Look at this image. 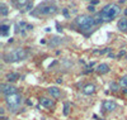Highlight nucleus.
I'll list each match as a JSON object with an SVG mask.
<instances>
[{"label": "nucleus", "instance_id": "9d476101", "mask_svg": "<svg viewBox=\"0 0 127 120\" xmlns=\"http://www.w3.org/2000/svg\"><path fill=\"white\" fill-rule=\"evenodd\" d=\"M48 94L54 97V99H59V97L61 96V91L59 87H50L48 89Z\"/></svg>", "mask_w": 127, "mask_h": 120}, {"label": "nucleus", "instance_id": "6e6552de", "mask_svg": "<svg viewBox=\"0 0 127 120\" xmlns=\"http://www.w3.org/2000/svg\"><path fill=\"white\" fill-rule=\"evenodd\" d=\"M109 66L107 63H102V64H99V66L97 67V72L98 73H100V75H105V73H108L109 72Z\"/></svg>", "mask_w": 127, "mask_h": 120}, {"label": "nucleus", "instance_id": "f257e3e1", "mask_svg": "<svg viewBox=\"0 0 127 120\" xmlns=\"http://www.w3.org/2000/svg\"><path fill=\"white\" fill-rule=\"evenodd\" d=\"M75 24L83 32H92L93 28L97 25V20L90 15H79L75 19Z\"/></svg>", "mask_w": 127, "mask_h": 120}, {"label": "nucleus", "instance_id": "ddd939ff", "mask_svg": "<svg viewBox=\"0 0 127 120\" xmlns=\"http://www.w3.org/2000/svg\"><path fill=\"white\" fill-rule=\"evenodd\" d=\"M29 0H12V3L17 6V8H23L24 5L28 4Z\"/></svg>", "mask_w": 127, "mask_h": 120}, {"label": "nucleus", "instance_id": "7ed1b4c3", "mask_svg": "<svg viewBox=\"0 0 127 120\" xmlns=\"http://www.w3.org/2000/svg\"><path fill=\"white\" fill-rule=\"evenodd\" d=\"M5 104H6V106H8V109L10 111L15 113L23 104V96L19 92L10 94V95L5 96Z\"/></svg>", "mask_w": 127, "mask_h": 120}, {"label": "nucleus", "instance_id": "dca6fc26", "mask_svg": "<svg viewBox=\"0 0 127 120\" xmlns=\"http://www.w3.org/2000/svg\"><path fill=\"white\" fill-rule=\"evenodd\" d=\"M0 29H1V34L3 36H5L6 34V32H8V29H9V25H1V27H0Z\"/></svg>", "mask_w": 127, "mask_h": 120}, {"label": "nucleus", "instance_id": "0eeeda50", "mask_svg": "<svg viewBox=\"0 0 127 120\" xmlns=\"http://www.w3.org/2000/svg\"><path fill=\"white\" fill-rule=\"evenodd\" d=\"M116 107H117V104L113 100H105L103 102V109L105 111H113V110H116Z\"/></svg>", "mask_w": 127, "mask_h": 120}, {"label": "nucleus", "instance_id": "6ab92c4d", "mask_svg": "<svg viewBox=\"0 0 127 120\" xmlns=\"http://www.w3.org/2000/svg\"><path fill=\"white\" fill-rule=\"evenodd\" d=\"M88 10H89V12H94L95 9H94V6H89V8H88Z\"/></svg>", "mask_w": 127, "mask_h": 120}, {"label": "nucleus", "instance_id": "f03ea898", "mask_svg": "<svg viewBox=\"0 0 127 120\" xmlns=\"http://www.w3.org/2000/svg\"><path fill=\"white\" fill-rule=\"evenodd\" d=\"M120 5L118 4H114V3H111V4H107L103 9L102 12L99 13V17L102 18L103 21H111L112 19H114L120 14Z\"/></svg>", "mask_w": 127, "mask_h": 120}, {"label": "nucleus", "instance_id": "1a4fd4ad", "mask_svg": "<svg viewBox=\"0 0 127 120\" xmlns=\"http://www.w3.org/2000/svg\"><path fill=\"white\" fill-rule=\"evenodd\" d=\"M95 92V86L93 83H88L84 86V89H83V94H85V95H92Z\"/></svg>", "mask_w": 127, "mask_h": 120}, {"label": "nucleus", "instance_id": "a211bd4d", "mask_svg": "<svg viewBox=\"0 0 127 120\" xmlns=\"http://www.w3.org/2000/svg\"><path fill=\"white\" fill-rule=\"evenodd\" d=\"M64 114L65 115L69 114V104H65V111H64Z\"/></svg>", "mask_w": 127, "mask_h": 120}, {"label": "nucleus", "instance_id": "f3484780", "mask_svg": "<svg viewBox=\"0 0 127 120\" xmlns=\"http://www.w3.org/2000/svg\"><path fill=\"white\" fill-rule=\"evenodd\" d=\"M17 77H18V75H9V76H8L9 81H15L14 79H17Z\"/></svg>", "mask_w": 127, "mask_h": 120}, {"label": "nucleus", "instance_id": "423d86ee", "mask_svg": "<svg viewBox=\"0 0 127 120\" xmlns=\"http://www.w3.org/2000/svg\"><path fill=\"white\" fill-rule=\"evenodd\" d=\"M15 90H17V89H15L14 86H12V85H6V83H3V85H1V92H3L5 96L17 92Z\"/></svg>", "mask_w": 127, "mask_h": 120}, {"label": "nucleus", "instance_id": "2eb2a0df", "mask_svg": "<svg viewBox=\"0 0 127 120\" xmlns=\"http://www.w3.org/2000/svg\"><path fill=\"white\" fill-rule=\"evenodd\" d=\"M120 85L121 86H127V75L126 76H123V77H121V80H120Z\"/></svg>", "mask_w": 127, "mask_h": 120}, {"label": "nucleus", "instance_id": "39448f33", "mask_svg": "<svg viewBox=\"0 0 127 120\" xmlns=\"http://www.w3.org/2000/svg\"><path fill=\"white\" fill-rule=\"evenodd\" d=\"M27 51L24 48H15L10 52H6L4 54V60L6 62H18V61H23L27 58Z\"/></svg>", "mask_w": 127, "mask_h": 120}, {"label": "nucleus", "instance_id": "9b49d317", "mask_svg": "<svg viewBox=\"0 0 127 120\" xmlns=\"http://www.w3.org/2000/svg\"><path fill=\"white\" fill-rule=\"evenodd\" d=\"M117 28H118L121 32H127V18H123V19L118 20Z\"/></svg>", "mask_w": 127, "mask_h": 120}, {"label": "nucleus", "instance_id": "4468645a", "mask_svg": "<svg viewBox=\"0 0 127 120\" xmlns=\"http://www.w3.org/2000/svg\"><path fill=\"white\" fill-rule=\"evenodd\" d=\"M0 13H1L3 17H5V15L8 14V8H6L5 4H1V5H0Z\"/></svg>", "mask_w": 127, "mask_h": 120}, {"label": "nucleus", "instance_id": "20e7f679", "mask_svg": "<svg viewBox=\"0 0 127 120\" xmlns=\"http://www.w3.org/2000/svg\"><path fill=\"white\" fill-rule=\"evenodd\" d=\"M57 13V6L55 4L51 3H42L37 6V9L33 12V15L37 17H50V15H55Z\"/></svg>", "mask_w": 127, "mask_h": 120}, {"label": "nucleus", "instance_id": "f8f14e48", "mask_svg": "<svg viewBox=\"0 0 127 120\" xmlns=\"http://www.w3.org/2000/svg\"><path fill=\"white\" fill-rule=\"evenodd\" d=\"M39 101H41V105L45 106V107H52L54 106V100L48 99V97H42Z\"/></svg>", "mask_w": 127, "mask_h": 120}]
</instances>
